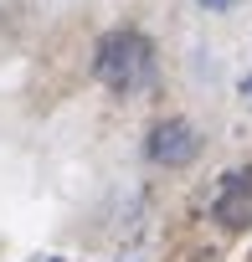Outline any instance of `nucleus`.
I'll list each match as a JSON object with an SVG mask.
<instances>
[{
  "label": "nucleus",
  "mask_w": 252,
  "mask_h": 262,
  "mask_svg": "<svg viewBox=\"0 0 252 262\" xmlns=\"http://www.w3.org/2000/svg\"><path fill=\"white\" fill-rule=\"evenodd\" d=\"M196 262H216V257H211V252H206V257H196Z\"/></svg>",
  "instance_id": "6"
},
{
  "label": "nucleus",
  "mask_w": 252,
  "mask_h": 262,
  "mask_svg": "<svg viewBox=\"0 0 252 262\" xmlns=\"http://www.w3.org/2000/svg\"><path fill=\"white\" fill-rule=\"evenodd\" d=\"M211 216L226 226V231H247L252 226V165L247 170H232L211 201Z\"/></svg>",
  "instance_id": "3"
},
{
  "label": "nucleus",
  "mask_w": 252,
  "mask_h": 262,
  "mask_svg": "<svg viewBox=\"0 0 252 262\" xmlns=\"http://www.w3.org/2000/svg\"><path fill=\"white\" fill-rule=\"evenodd\" d=\"M242 93H247V98H252V77H242Z\"/></svg>",
  "instance_id": "5"
},
{
  "label": "nucleus",
  "mask_w": 252,
  "mask_h": 262,
  "mask_svg": "<svg viewBox=\"0 0 252 262\" xmlns=\"http://www.w3.org/2000/svg\"><path fill=\"white\" fill-rule=\"evenodd\" d=\"M98 82L108 88V93H118V98H129V93H139V88H150V77H155V47L139 36V31H108L103 41H98Z\"/></svg>",
  "instance_id": "1"
},
{
  "label": "nucleus",
  "mask_w": 252,
  "mask_h": 262,
  "mask_svg": "<svg viewBox=\"0 0 252 262\" xmlns=\"http://www.w3.org/2000/svg\"><path fill=\"white\" fill-rule=\"evenodd\" d=\"M52 262H57V257H52Z\"/></svg>",
  "instance_id": "7"
},
{
  "label": "nucleus",
  "mask_w": 252,
  "mask_h": 262,
  "mask_svg": "<svg viewBox=\"0 0 252 262\" xmlns=\"http://www.w3.org/2000/svg\"><path fill=\"white\" fill-rule=\"evenodd\" d=\"M196 155H201V139H196V128H191L185 118L155 123V134H150V160H155V165L180 170V165H191Z\"/></svg>",
  "instance_id": "2"
},
{
  "label": "nucleus",
  "mask_w": 252,
  "mask_h": 262,
  "mask_svg": "<svg viewBox=\"0 0 252 262\" xmlns=\"http://www.w3.org/2000/svg\"><path fill=\"white\" fill-rule=\"evenodd\" d=\"M206 11H232V6H242V0H201Z\"/></svg>",
  "instance_id": "4"
}]
</instances>
